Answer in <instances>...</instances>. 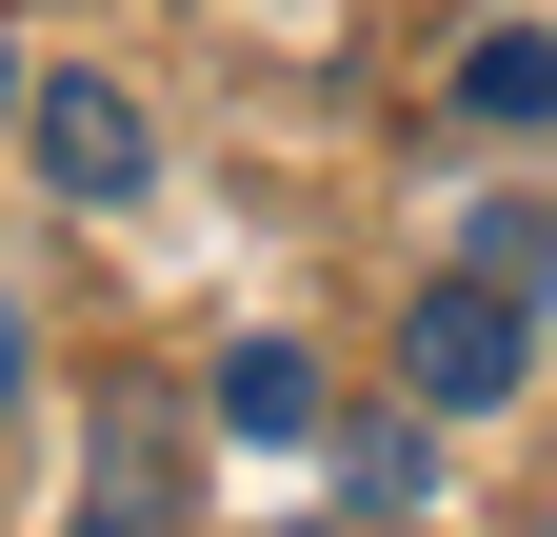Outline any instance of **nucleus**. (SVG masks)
I'll return each instance as SVG.
<instances>
[{
	"label": "nucleus",
	"mask_w": 557,
	"mask_h": 537,
	"mask_svg": "<svg viewBox=\"0 0 557 537\" xmlns=\"http://www.w3.org/2000/svg\"><path fill=\"white\" fill-rule=\"evenodd\" d=\"M518 279H438V299H418V398H438V419H498V398H518Z\"/></svg>",
	"instance_id": "nucleus-1"
},
{
	"label": "nucleus",
	"mask_w": 557,
	"mask_h": 537,
	"mask_svg": "<svg viewBox=\"0 0 557 537\" xmlns=\"http://www.w3.org/2000/svg\"><path fill=\"white\" fill-rule=\"evenodd\" d=\"M21 140H40V179H60V199H139L160 120H139V100L100 80V60H81V80H40V100H21Z\"/></svg>",
	"instance_id": "nucleus-2"
},
{
	"label": "nucleus",
	"mask_w": 557,
	"mask_h": 537,
	"mask_svg": "<svg viewBox=\"0 0 557 537\" xmlns=\"http://www.w3.org/2000/svg\"><path fill=\"white\" fill-rule=\"evenodd\" d=\"M81 537H180V438H160V419H100V458H81Z\"/></svg>",
	"instance_id": "nucleus-3"
},
{
	"label": "nucleus",
	"mask_w": 557,
	"mask_h": 537,
	"mask_svg": "<svg viewBox=\"0 0 557 537\" xmlns=\"http://www.w3.org/2000/svg\"><path fill=\"white\" fill-rule=\"evenodd\" d=\"M458 120H498V140H518V120H557V40H537V21L458 40Z\"/></svg>",
	"instance_id": "nucleus-4"
},
{
	"label": "nucleus",
	"mask_w": 557,
	"mask_h": 537,
	"mask_svg": "<svg viewBox=\"0 0 557 537\" xmlns=\"http://www.w3.org/2000/svg\"><path fill=\"white\" fill-rule=\"evenodd\" d=\"M220 419H239V438H319V359H299V339H239V359H220Z\"/></svg>",
	"instance_id": "nucleus-5"
},
{
	"label": "nucleus",
	"mask_w": 557,
	"mask_h": 537,
	"mask_svg": "<svg viewBox=\"0 0 557 537\" xmlns=\"http://www.w3.org/2000/svg\"><path fill=\"white\" fill-rule=\"evenodd\" d=\"M537 259H557L537 199H478V220H458V279H537Z\"/></svg>",
	"instance_id": "nucleus-6"
},
{
	"label": "nucleus",
	"mask_w": 557,
	"mask_h": 537,
	"mask_svg": "<svg viewBox=\"0 0 557 537\" xmlns=\"http://www.w3.org/2000/svg\"><path fill=\"white\" fill-rule=\"evenodd\" d=\"M0 398H21V299H0Z\"/></svg>",
	"instance_id": "nucleus-7"
},
{
	"label": "nucleus",
	"mask_w": 557,
	"mask_h": 537,
	"mask_svg": "<svg viewBox=\"0 0 557 537\" xmlns=\"http://www.w3.org/2000/svg\"><path fill=\"white\" fill-rule=\"evenodd\" d=\"M21 100H40V80H21V60H0V120H21Z\"/></svg>",
	"instance_id": "nucleus-8"
}]
</instances>
